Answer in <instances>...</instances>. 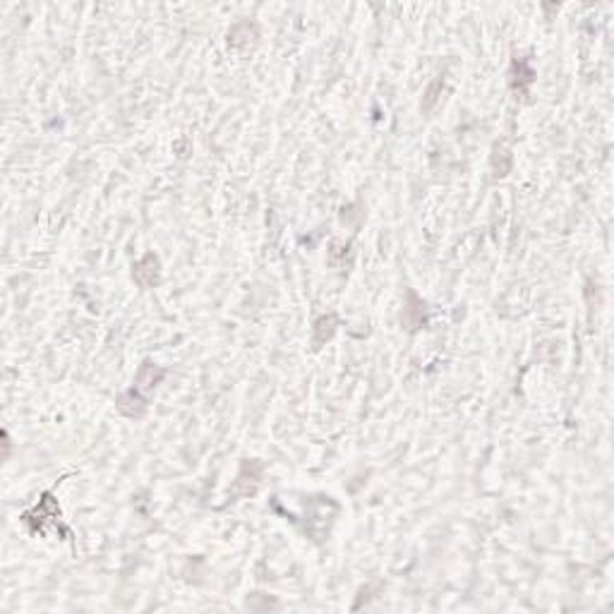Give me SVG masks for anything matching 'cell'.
<instances>
[{
    "label": "cell",
    "instance_id": "1",
    "mask_svg": "<svg viewBox=\"0 0 614 614\" xmlns=\"http://www.w3.org/2000/svg\"><path fill=\"white\" fill-rule=\"evenodd\" d=\"M22 519L32 531H44L46 524H58L60 521V507H58V502L53 500L51 492H46V495L39 500V504H36L32 512L24 514Z\"/></svg>",
    "mask_w": 614,
    "mask_h": 614
},
{
    "label": "cell",
    "instance_id": "2",
    "mask_svg": "<svg viewBox=\"0 0 614 614\" xmlns=\"http://www.w3.org/2000/svg\"><path fill=\"white\" fill-rule=\"evenodd\" d=\"M161 278V264L156 254H147L142 262H137L135 266V281L142 285V288H154Z\"/></svg>",
    "mask_w": 614,
    "mask_h": 614
},
{
    "label": "cell",
    "instance_id": "3",
    "mask_svg": "<svg viewBox=\"0 0 614 614\" xmlns=\"http://www.w3.org/2000/svg\"><path fill=\"white\" fill-rule=\"evenodd\" d=\"M118 408L127 418H142L144 411H147V401L139 396V389L135 386V389H130V391H125L123 396H120Z\"/></svg>",
    "mask_w": 614,
    "mask_h": 614
},
{
    "label": "cell",
    "instance_id": "4",
    "mask_svg": "<svg viewBox=\"0 0 614 614\" xmlns=\"http://www.w3.org/2000/svg\"><path fill=\"white\" fill-rule=\"evenodd\" d=\"M163 374H166V370L156 367L154 362H144L137 372V389L139 391H142V389L144 391H149V389H154L156 384H159Z\"/></svg>",
    "mask_w": 614,
    "mask_h": 614
},
{
    "label": "cell",
    "instance_id": "5",
    "mask_svg": "<svg viewBox=\"0 0 614 614\" xmlns=\"http://www.w3.org/2000/svg\"><path fill=\"white\" fill-rule=\"evenodd\" d=\"M336 331V317H321L317 319V324H314V346H319L326 341V338H331V333Z\"/></svg>",
    "mask_w": 614,
    "mask_h": 614
}]
</instances>
